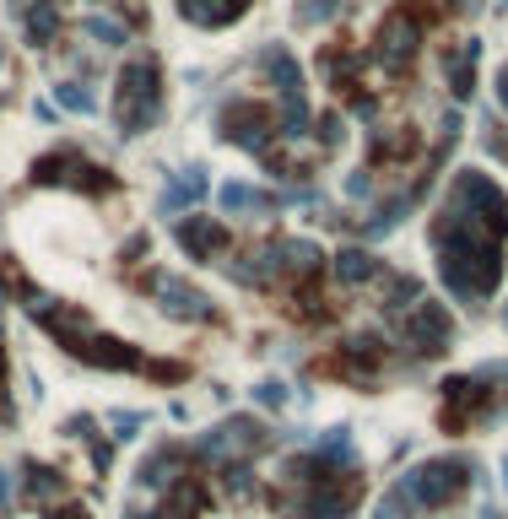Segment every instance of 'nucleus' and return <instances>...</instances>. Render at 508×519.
I'll list each match as a JSON object with an SVG mask.
<instances>
[{"label":"nucleus","mask_w":508,"mask_h":519,"mask_svg":"<svg viewBox=\"0 0 508 519\" xmlns=\"http://www.w3.org/2000/svg\"><path fill=\"white\" fill-rule=\"evenodd\" d=\"M433 249H438V276L449 282L454 298H492L503 282V244L492 233L471 228L460 211H438L433 222Z\"/></svg>","instance_id":"f257e3e1"},{"label":"nucleus","mask_w":508,"mask_h":519,"mask_svg":"<svg viewBox=\"0 0 508 519\" xmlns=\"http://www.w3.org/2000/svg\"><path fill=\"white\" fill-rule=\"evenodd\" d=\"M163 114V87H157V65L152 60H130L119 71V87H114V119L125 136H146Z\"/></svg>","instance_id":"f03ea898"},{"label":"nucleus","mask_w":508,"mask_h":519,"mask_svg":"<svg viewBox=\"0 0 508 519\" xmlns=\"http://www.w3.org/2000/svg\"><path fill=\"white\" fill-rule=\"evenodd\" d=\"M476 465L460 460V455H444V460H427L417 465L411 476H400V492H406L411 509H449L454 498H465V487H471Z\"/></svg>","instance_id":"7ed1b4c3"},{"label":"nucleus","mask_w":508,"mask_h":519,"mask_svg":"<svg viewBox=\"0 0 508 519\" xmlns=\"http://www.w3.org/2000/svg\"><path fill=\"white\" fill-rule=\"evenodd\" d=\"M449 211H460V217L471 222V228L492 233L498 244L508 238V195L487 179V173L465 168L460 179H454V201H449Z\"/></svg>","instance_id":"20e7f679"},{"label":"nucleus","mask_w":508,"mask_h":519,"mask_svg":"<svg viewBox=\"0 0 508 519\" xmlns=\"http://www.w3.org/2000/svg\"><path fill=\"white\" fill-rule=\"evenodd\" d=\"M260 65H265V76L276 82V92H282V136H303V130H309V103H303V71H298V60H292L282 44H271L260 55Z\"/></svg>","instance_id":"39448f33"},{"label":"nucleus","mask_w":508,"mask_h":519,"mask_svg":"<svg viewBox=\"0 0 508 519\" xmlns=\"http://www.w3.org/2000/svg\"><path fill=\"white\" fill-rule=\"evenodd\" d=\"M60 179L76 184V190H92V195H109L114 190V173L82 163L76 152H55V157H44V163L33 168V184H60Z\"/></svg>","instance_id":"423d86ee"},{"label":"nucleus","mask_w":508,"mask_h":519,"mask_svg":"<svg viewBox=\"0 0 508 519\" xmlns=\"http://www.w3.org/2000/svg\"><path fill=\"white\" fill-rule=\"evenodd\" d=\"M417 44H422L417 11H390V17L379 22V60L390 65V71H406V65L417 60Z\"/></svg>","instance_id":"0eeeda50"},{"label":"nucleus","mask_w":508,"mask_h":519,"mask_svg":"<svg viewBox=\"0 0 508 519\" xmlns=\"http://www.w3.org/2000/svg\"><path fill=\"white\" fill-rule=\"evenodd\" d=\"M222 130L233 146H244V152H271V109H260V103H227L222 109Z\"/></svg>","instance_id":"6e6552de"},{"label":"nucleus","mask_w":508,"mask_h":519,"mask_svg":"<svg viewBox=\"0 0 508 519\" xmlns=\"http://www.w3.org/2000/svg\"><path fill=\"white\" fill-rule=\"evenodd\" d=\"M260 444H265V428H260L254 417H227L217 433L200 438V455L227 460V449H260Z\"/></svg>","instance_id":"1a4fd4ad"},{"label":"nucleus","mask_w":508,"mask_h":519,"mask_svg":"<svg viewBox=\"0 0 508 519\" xmlns=\"http://www.w3.org/2000/svg\"><path fill=\"white\" fill-rule=\"evenodd\" d=\"M406 336H411V346H417V352H449V341H454V325H449L444 303H422V309L411 314Z\"/></svg>","instance_id":"9d476101"},{"label":"nucleus","mask_w":508,"mask_h":519,"mask_svg":"<svg viewBox=\"0 0 508 519\" xmlns=\"http://www.w3.org/2000/svg\"><path fill=\"white\" fill-rule=\"evenodd\" d=\"M71 352L82 357V363H92V368H146V357L136 352V346H125L114 336H82Z\"/></svg>","instance_id":"9b49d317"},{"label":"nucleus","mask_w":508,"mask_h":519,"mask_svg":"<svg viewBox=\"0 0 508 519\" xmlns=\"http://www.w3.org/2000/svg\"><path fill=\"white\" fill-rule=\"evenodd\" d=\"M487 411V379H449L444 384V428H465V417Z\"/></svg>","instance_id":"f8f14e48"},{"label":"nucleus","mask_w":508,"mask_h":519,"mask_svg":"<svg viewBox=\"0 0 508 519\" xmlns=\"http://www.w3.org/2000/svg\"><path fill=\"white\" fill-rule=\"evenodd\" d=\"M157 298H163V309L173 314V319H211V303H206V292L200 287H190V282H179V276H157Z\"/></svg>","instance_id":"ddd939ff"},{"label":"nucleus","mask_w":508,"mask_h":519,"mask_svg":"<svg viewBox=\"0 0 508 519\" xmlns=\"http://www.w3.org/2000/svg\"><path fill=\"white\" fill-rule=\"evenodd\" d=\"M179 244L190 249L195 260H211V255H222V249H227V228H222V222H211V217H184L179 222Z\"/></svg>","instance_id":"4468645a"},{"label":"nucleus","mask_w":508,"mask_h":519,"mask_svg":"<svg viewBox=\"0 0 508 519\" xmlns=\"http://www.w3.org/2000/svg\"><path fill=\"white\" fill-rule=\"evenodd\" d=\"M476 60H481V44H476V38H460V44L444 55V76H449V92H454V98H471V87H476Z\"/></svg>","instance_id":"2eb2a0df"},{"label":"nucleus","mask_w":508,"mask_h":519,"mask_svg":"<svg viewBox=\"0 0 508 519\" xmlns=\"http://www.w3.org/2000/svg\"><path fill=\"white\" fill-rule=\"evenodd\" d=\"M179 11L195 22V28H227L249 11V0H179Z\"/></svg>","instance_id":"dca6fc26"},{"label":"nucleus","mask_w":508,"mask_h":519,"mask_svg":"<svg viewBox=\"0 0 508 519\" xmlns=\"http://www.w3.org/2000/svg\"><path fill=\"white\" fill-rule=\"evenodd\" d=\"M200 195H206V168H184L179 179L163 190V201H157V206H163V217H179V211L195 206Z\"/></svg>","instance_id":"f3484780"},{"label":"nucleus","mask_w":508,"mask_h":519,"mask_svg":"<svg viewBox=\"0 0 508 519\" xmlns=\"http://www.w3.org/2000/svg\"><path fill=\"white\" fill-rule=\"evenodd\" d=\"M330 271H336V282H341V287H363V282H373V276L384 271V265L373 260L368 249H341V255H336V265H330Z\"/></svg>","instance_id":"a211bd4d"},{"label":"nucleus","mask_w":508,"mask_h":519,"mask_svg":"<svg viewBox=\"0 0 508 519\" xmlns=\"http://www.w3.org/2000/svg\"><path fill=\"white\" fill-rule=\"evenodd\" d=\"M379 357H384L379 341H346L341 357H336V368H341L346 379H368L373 368H379Z\"/></svg>","instance_id":"6ab92c4d"},{"label":"nucleus","mask_w":508,"mask_h":519,"mask_svg":"<svg viewBox=\"0 0 508 519\" xmlns=\"http://www.w3.org/2000/svg\"><path fill=\"white\" fill-rule=\"evenodd\" d=\"M325 76L336 82V92L341 87H363L357 76H363V55L357 49H325Z\"/></svg>","instance_id":"aec40b11"},{"label":"nucleus","mask_w":508,"mask_h":519,"mask_svg":"<svg viewBox=\"0 0 508 519\" xmlns=\"http://www.w3.org/2000/svg\"><path fill=\"white\" fill-rule=\"evenodd\" d=\"M22 28H28L33 44H55V33H60V6H55V0H38V6H28Z\"/></svg>","instance_id":"412c9836"},{"label":"nucleus","mask_w":508,"mask_h":519,"mask_svg":"<svg viewBox=\"0 0 508 519\" xmlns=\"http://www.w3.org/2000/svg\"><path fill=\"white\" fill-rule=\"evenodd\" d=\"M411 206H417V190H406V195H395V201H384V206L368 217V233H390V228H395L400 217H406Z\"/></svg>","instance_id":"4be33fe9"},{"label":"nucleus","mask_w":508,"mask_h":519,"mask_svg":"<svg viewBox=\"0 0 508 519\" xmlns=\"http://www.w3.org/2000/svg\"><path fill=\"white\" fill-rule=\"evenodd\" d=\"M65 482H60V471H49V465H28V498L33 503H49V498H60Z\"/></svg>","instance_id":"5701e85b"},{"label":"nucleus","mask_w":508,"mask_h":519,"mask_svg":"<svg viewBox=\"0 0 508 519\" xmlns=\"http://www.w3.org/2000/svg\"><path fill=\"white\" fill-rule=\"evenodd\" d=\"M217 201H222V211H260V206H271V195H265V190H249V184H222V195H217Z\"/></svg>","instance_id":"b1692460"},{"label":"nucleus","mask_w":508,"mask_h":519,"mask_svg":"<svg viewBox=\"0 0 508 519\" xmlns=\"http://www.w3.org/2000/svg\"><path fill=\"white\" fill-rule=\"evenodd\" d=\"M55 98H60V109H71V114H92V109H98V98H92L82 82H60Z\"/></svg>","instance_id":"393cba45"},{"label":"nucleus","mask_w":508,"mask_h":519,"mask_svg":"<svg viewBox=\"0 0 508 519\" xmlns=\"http://www.w3.org/2000/svg\"><path fill=\"white\" fill-rule=\"evenodd\" d=\"M173 465H179V449H157V455L141 465V482H146V487H163V482H168L163 471H173Z\"/></svg>","instance_id":"a878e982"},{"label":"nucleus","mask_w":508,"mask_h":519,"mask_svg":"<svg viewBox=\"0 0 508 519\" xmlns=\"http://www.w3.org/2000/svg\"><path fill=\"white\" fill-rule=\"evenodd\" d=\"M82 33L98 38V44H125V28H119V22H109V17H87Z\"/></svg>","instance_id":"bb28decb"},{"label":"nucleus","mask_w":508,"mask_h":519,"mask_svg":"<svg viewBox=\"0 0 508 519\" xmlns=\"http://www.w3.org/2000/svg\"><path fill=\"white\" fill-rule=\"evenodd\" d=\"M319 460L325 465H336V460H352V438H346V428H336L325 438V444H319Z\"/></svg>","instance_id":"cd10ccee"},{"label":"nucleus","mask_w":508,"mask_h":519,"mask_svg":"<svg viewBox=\"0 0 508 519\" xmlns=\"http://www.w3.org/2000/svg\"><path fill=\"white\" fill-rule=\"evenodd\" d=\"M411 146H417V136H411V130H400V136H390V141H373V152H379V157H406L411 152Z\"/></svg>","instance_id":"c85d7f7f"},{"label":"nucleus","mask_w":508,"mask_h":519,"mask_svg":"<svg viewBox=\"0 0 508 519\" xmlns=\"http://www.w3.org/2000/svg\"><path fill=\"white\" fill-rule=\"evenodd\" d=\"M417 292H422V287L411 282V276H395V287H390V309H406V303L417 298Z\"/></svg>","instance_id":"c756f323"},{"label":"nucleus","mask_w":508,"mask_h":519,"mask_svg":"<svg viewBox=\"0 0 508 519\" xmlns=\"http://www.w3.org/2000/svg\"><path fill=\"white\" fill-rule=\"evenodd\" d=\"M336 6H341V0H309V6L298 11V22H303V28H309V22H325L330 11H336Z\"/></svg>","instance_id":"7c9ffc66"},{"label":"nucleus","mask_w":508,"mask_h":519,"mask_svg":"<svg viewBox=\"0 0 508 519\" xmlns=\"http://www.w3.org/2000/svg\"><path fill=\"white\" fill-rule=\"evenodd\" d=\"M260 401H265V406H282V401H287V390L271 379V384H260Z\"/></svg>","instance_id":"2f4dec72"},{"label":"nucleus","mask_w":508,"mask_h":519,"mask_svg":"<svg viewBox=\"0 0 508 519\" xmlns=\"http://www.w3.org/2000/svg\"><path fill=\"white\" fill-rule=\"evenodd\" d=\"M336 136H341V119H336V114H330V119H319V141L330 146V141H336Z\"/></svg>","instance_id":"473e14b6"},{"label":"nucleus","mask_w":508,"mask_h":519,"mask_svg":"<svg viewBox=\"0 0 508 519\" xmlns=\"http://www.w3.org/2000/svg\"><path fill=\"white\" fill-rule=\"evenodd\" d=\"M498 103H503V109H508V65H503V71H498Z\"/></svg>","instance_id":"72a5a7b5"},{"label":"nucleus","mask_w":508,"mask_h":519,"mask_svg":"<svg viewBox=\"0 0 508 519\" xmlns=\"http://www.w3.org/2000/svg\"><path fill=\"white\" fill-rule=\"evenodd\" d=\"M6 503H11V476L0 471V509H6Z\"/></svg>","instance_id":"f704fd0d"},{"label":"nucleus","mask_w":508,"mask_h":519,"mask_svg":"<svg viewBox=\"0 0 508 519\" xmlns=\"http://www.w3.org/2000/svg\"><path fill=\"white\" fill-rule=\"evenodd\" d=\"M503 482H508V460H503Z\"/></svg>","instance_id":"c9c22d12"},{"label":"nucleus","mask_w":508,"mask_h":519,"mask_svg":"<svg viewBox=\"0 0 508 519\" xmlns=\"http://www.w3.org/2000/svg\"><path fill=\"white\" fill-rule=\"evenodd\" d=\"M498 6H503V11H508V0H498Z\"/></svg>","instance_id":"e433bc0d"},{"label":"nucleus","mask_w":508,"mask_h":519,"mask_svg":"<svg viewBox=\"0 0 508 519\" xmlns=\"http://www.w3.org/2000/svg\"><path fill=\"white\" fill-rule=\"evenodd\" d=\"M130 519H146V514H130Z\"/></svg>","instance_id":"4c0bfd02"},{"label":"nucleus","mask_w":508,"mask_h":519,"mask_svg":"<svg viewBox=\"0 0 508 519\" xmlns=\"http://www.w3.org/2000/svg\"><path fill=\"white\" fill-rule=\"evenodd\" d=\"M0 60H6V55H0Z\"/></svg>","instance_id":"58836bf2"}]
</instances>
